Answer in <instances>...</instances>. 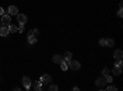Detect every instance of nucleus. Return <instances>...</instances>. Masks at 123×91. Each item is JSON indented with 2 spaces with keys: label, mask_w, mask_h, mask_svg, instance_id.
Segmentation results:
<instances>
[{
  "label": "nucleus",
  "mask_w": 123,
  "mask_h": 91,
  "mask_svg": "<svg viewBox=\"0 0 123 91\" xmlns=\"http://www.w3.org/2000/svg\"><path fill=\"white\" fill-rule=\"evenodd\" d=\"M10 32H9V26H1L0 27V36H3V37H6L7 35H9Z\"/></svg>",
  "instance_id": "obj_7"
},
{
  "label": "nucleus",
  "mask_w": 123,
  "mask_h": 91,
  "mask_svg": "<svg viewBox=\"0 0 123 91\" xmlns=\"http://www.w3.org/2000/svg\"><path fill=\"white\" fill-rule=\"evenodd\" d=\"M9 32H10V33L17 32V26H15V25H9Z\"/></svg>",
  "instance_id": "obj_13"
},
{
  "label": "nucleus",
  "mask_w": 123,
  "mask_h": 91,
  "mask_svg": "<svg viewBox=\"0 0 123 91\" xmlns=\"http://www.w3.org/2000/svg\"><path fill=\"white\" fill-rule=\"evenodd\" d=\"M25 31V25H20V27H18V32L20 33H22Z\"/></svg>",
  "instance_id": "obj_23"
},
{
  "label": "nucleus",
  "mask_w": 123,
  "mask_h": 91,
  "mask_svg": "<svg viewBox=\"0 0 123 91\" xmlns=\"http://www.w3.org/2000/svg\"><path fill=\"white\" fill-rule=\"evenodd\" d=\"M53 63H57V64H60L62 62H63V57H62V55H58V54H55V55H53Z\"/></svg>",
  "instance_id": "obj_9"
},
{
  "label": "nucleus",
  "mask_w": 123,
  "mask_h": 91,
  "mask_svg": "<svg viewBox=\"0 0 123 91\" xmlns=\"http://www.w3.org/2000/svg\"><path fill=\"white\" fill-rule=\"evenodd\" d=\"M33 33H35V35H38V33H39V31H38L37 28H35V30H33Z\"/></svg>",
  "instance_id": "obj_27"
},
{
  "label": "nucleus",
  "mask_w": 123,
  "mask_h": 91,
  "mask_svg": "<svg viewBox=\"0 0 123 91\" xmlns=\"http://www.w3.org/2000/svg\"><path fill=\"white\" fill-rule=\"evenodd\" d=\"M39 81L42 83V84H50V83H52V76L48 75V74H44V75L41 76Z\"/></svg>",
  "instance_id": "obj_4"
},
{
  "label": "nucleus",
  "mask_w": 123,
  "mask_h": 91,
  "mask_svg": "<svg viewBox=\"0 0 123 91\" xmlns=\"http://www.w3.org/2000/svg\"><path fill=\"white\" fill-rule=\"evenodd\" d=\"M3 26V24H1V21H0V27H1Z\"/></svg>",
  "instance_id": "obj_29"
},
{
  "label": "nucleus",
  "mask_w": 123,
  "mask_h": 91,
  "mask_svg": "<svg viewBox=\"0 0 123 91\" xmlns=\"http://www.w3.org/2000/svg\"><path fill=\"white\" fill-rule=\"evenodd\" d=\"M1 24L4 26H9L10 24H11V17H10V15H7L5 12L1 15Z\"/></svg>",
  "instance_id": "obj_2"
},
{
  "label": "nucleus",
  "mask_w": 123,
  "mask_h": 91,
  "mask_svg": "<svg viewBox=\"0 0 123 91\" xmlns=\"http://www.w3.org/2000/svg\"><path fill=\"white\" fill-rule=\"evenodd\" d=\"M22 84H24V87H25L26 90H28V89L31 87V84H32V81H31V79H30L28 76H24Z\"/></svg>",
  "instance_id": "obj_5"
},
{
  "label": "nucleus",
  "mask_w": 123,
  "mask_h": 91,
  "mask_svg": "<svg viewBox=\"0 0 123 91\" xmlns=\"http://www.w3.org/2000/svg\"><path fill=\"white\" fill-rule=\"evenodd\" d=\"M121 73H122V68H119V67H115L113 70H112V74H113L115 76H119Z\"/></svg>",
  "instance_id": "obj_12"
},
{
  "label": "nucleus",
  "mask_w": 123,
  "mask_h": 91,
  "mask_svg": "<svg viewBox=\"0 0 123 91\" xmlns=\"http://www.w3.org/2000/svg\"><path fill=\"white\" fill-rule=\"evenodd\" d=\"M117 15H118V17H123V11H122V7H119V10H118Z\"/></svg>",
  "instance_id": "obj_25"
},
{
  "label": "nucleus",
  "mask_w": 123,
  "mask_h": 91,
  "mask_svg": "<svg viewBox=\"0 0 123 91\" xmlns=\"http://www.w3.org/2000/svg\"><path fill=\"white\" fill-rule=\"evenodd\" d=\"M122 65H123L122 59H117V63H115V67H119V68H122Z\"/></svg>",
  "instance_id": "obj_20"
},
{
  "label": "nucleus",
  "mask_w": 123,
  "mask_h": 91,
  "mask_svg": "<svg viewBox=\"0 0 123 91\" xmlns=\"http://www.w3.org/2000/svg\"><path fill=\"white\" fill-rule=\"evenodd\" d=\"M16 16H17V22H18L20 25L27 24V16H26L25 14H17Z\"/></svg>",
  "instance_id": "obj_3"
},
{
  "label": "nucleus",
  "mask_w": 123,
  "mask_h": 91,
  "mask_svg": "<svg viewBox=\"0 0 123 91\" xmlns=\"http://www.w3.org/2000/svg\"><path fill=\"white\" fill-rule=\"evenodd\" d=\"M106 46L110 47V48L113 47V46H115V41H113L112 38H107V39H106Z\"/></svg>",
  "instance_id": "obj_14"
},
{
  "label": "nucleus",
  "mask_w": 123,
  "mask_h": 91,
  "mask_svg": "<svg viewBox=\"0 0 123 91\" xmlns=\"http://www.w3.org/2000/svg\"><path fill=\"white\" fill-rule=\"evenodd\" d=\"M106 90L107 91H117V86H108Z\"/></svg>",
  "instance_id": "obj_21"
},
{
  "label": "nucleus",
  "mask_w": 123,
  "mask_h": 91,
  "mask_svg": "<svg viewBox=\"0 0 123 91\" xmlns=\"http://www.w3.org/2000/svg\"><path fill=\"white\" fill-rule=\"evenodd\" d=\"M107 75H110V70L107 68H105L104 70H102V76H107Z\"/></svg>",
  "instance_id": "obj_18"
},
{
  "label": "nucleus",
  "mask_w": 123,
  "mask_h": 91,
  "mask_svg": "<svg viewBox=\"0 0 123 91\" xmlns=\"http://www.w3.org/2000/svg\"><path fill=\"white\" fill-rule=\"evenodd\" d=\"M31 36H35V33H33V30H30V31L27 32V37H31Z\"/></svg>",
  "instance_id": "obj_26"
},
{
  "label": "nucleus",
  "mask_w": 123,
  "mask_h": 91,
  "mask_svg": "<svg viewBox=\"0 0 123 91\" xmlns=\"http://www.w3.org/2000/svg\"><path fill=\"white\" fill-rule=\"evenodd\" d=\"M60 68H62V70H64V72H65V70L69 68L68 67V60H63V62L60 63Z\"/></svg>",
  "instance_id": "obj_15"
},
{
  "label": "nucleus",
  "mask_w": 123,
  "mask_h": 91,
  "mask_svg": "<svg viewBox=\"0 0 123 91\" xmlns=\"http://www.w3.org/2000/svg\"><path fill=\"white\" fill-rule=\"evenodd\" d=\"M27 38H28V43H30V44L37 43V37H35V36H31V37H27Z\"/></svg>",
  "instance_id": "obj_17"
},
{
  "label": "nucleus",
  "mask_w": 123,
  "mask_h": 91,
  "mask_svg": "<svg viewBox=\"0 0 123 91\" xmlns=\"http://www.w3.org/2000/svg\"><path fill=\"white\" fill-rule=\"evenodd\" d=\"M48 90H49V91H57V90H58V86H57V85H50V86L48 87Z\"/></svg>",
  "instance_id": "obj_19"
},
{
  "label": "nucleus",
  "mask_w": 123,
  "mask_h": 91,
  "mask_svg": "<svg viewBox=\"0 0 123 91\" xmlns=\"http://www.w3.org/2000/svg\"><path fill=\"white\" fill-rule=\"evenodd\" d=\"M17 14H18L17 7L14 6V5H10L9 6V15H17Z\"/></svg>",
  "instance_id": "obj_8"
},
{
  "label": "nucleus",
  "mask_w": 123,
  "mask_h": 91,
  "mask_svg": "<svg viewBox=\"0 0 123 91\" xmlns=\"http://www.w3.org/2000/svg\"><path fill=\"white\" fill-rule=\"evenodd\" d=\"M3 14H4V9H3V7H0V16H1Z\"/></svg>",
  "instance_id": "obj_28"
},
{
  "label": "nucleus",
  "mask_w": 123,
  "mask_h": 91,
  "mask_svg": "<svg viewBox=\"0 0 123 91\" xmlns=\"http://www.w3.org/2000/svg\"><path fill=\"white\" fill-rule=\"evenodd\" d=\"M68 67L70 69H73V70H79L81 68V65H80V63L78 62V60H73V59L68 60Z\"/></svg>",
  "instance_id": "obj_1"
},
{
  "label": "nucleus",
  "mask_w": 123,
  "mask_h": 91,
  "mask_svg": "<svg viewBox=\"0 0 123 91\" xmlns=\"http://www.w3.org/2000/svg\"><path fill=\"white\" fill-rule=\"evenodd\" d=\"M105 79H106V83H112V76L107 75V76H105Z\"/></svg>",
  "instance_id": "obj_24"
},
{
  "label": "nucleus",
  "mask_w": 123,
  "mask_h": 91,
  "mask_svg": "<svg viewBox=\"0 0 123 91\" xmlns=\"http://www.w3.org/2000/svg\"><path fill=\"white\" fill-rule=\"evenodd\" d=\"M95 84H96V86H97V87H102V86H105V85H106V79H105V76L97 78Z\"/></svg>",
  "instance_id": "obj_6"
},
{
  "label": "nucleus",
  "mask_w": 123,
  "mask_h": 91,
  "mask_svg": "<svg viewBox=\"0 0 123 91\" xmlns=\"http://www.w3.org/2000/svg\"><path fill=\"white\" fill-rule=\"evenodd\" d=\"M31 85L33 86V89H35L36 91H39L41 89H42V83H41L39 80H38V81H35V83H32Z\"/></svg>",
  "instance_id": "obj_10"
},
{
  "label": "nucleus",
  "mask_w": 123,
  "mask_h": 91,
  "mask_svg": "<svg viewBox=\"0 0 123 91\" xmlns=\"http://www.w3.org/2000/svg\"><path fill=\"white\" fill-rule=\"evenodd\" d=\"M71 58H73V53H70V52H65L64 53V57H63L64 60H70Z\"/></svg>",
  "instance_id": "obj_16"
},
{
  "label": "nucleus",
  "mask_w": 123,
  "mask_h": 91,
  "mask_svg": "<svg viewBox=\"0 0 123 91\" xmlns=\"http://www.w3.org/2000/svg\"><path fill=\"white\" fill-rule=\"evenodd\" d=\"M98 43H100V46H102V47H105V46H106V39H105V38H102V39H100V42H98Z\"/></svg>",
  "instance_id": "obj_22"
},
{
  "label": "nucleus",
  "mask_w": 123,
  "mask_h": 91,
  "mask_svg": "<svg viewBox=\"0 0 123 91\" xmlns=\"http://www.w3.org/2000/svg\"><path fill=\"white\" fill-rule=\"evenodd\" d=\"M113 57H115V59H122V57H123L122 49H116V52L113 53Z\"/></svg>",
  "instance_id": "obj_11"
}]
</instances>
